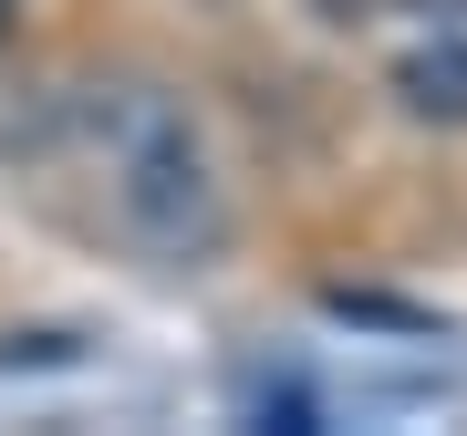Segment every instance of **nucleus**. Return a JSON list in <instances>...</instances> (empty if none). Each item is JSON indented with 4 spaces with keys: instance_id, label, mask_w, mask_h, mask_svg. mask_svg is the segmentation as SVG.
Listing matches in <instances>:
<instances>
[{
    "instance_id": "2",
    "label": "nucleus",
    "mask_w": 467,
    "mask_h": 436,
    "mask_svg": "<svg viewBox=\"0 0 467 436\" xmlns=\"http://www.w3.org/2000/svg\"><path fill=\"white\" fill-rule=\"evenodd\" d=\"M405 104H416V115H467V52L457 42H436V52H405Z\"/></svg>"
},
{
    "instance_id": "1",
    "label": "nucleus",
    "mask_w": 467,
    "mask_h": 436,
    "mask_svg": "<svg viewBox=\"0 0 467 436\" xmlns=\"http://www.w3.org/2000/svg\"><path fill=\"white\" fill-rule=\"evenodd\" d=\"M84 135H94V156L115 167V218L135 239H156V250H208L218 239V187H208V156H198V135H187V115L167 94H146V84H115L84 104Z\"/></svg>"
},
{
    "instance_id": "3",
    "label": "nucleus",
    "mask_w": 467,
    "mask_h": 436,
    "mask_svg": "<svg viewBox=\"0 0 467 436\" xmlns=\"http://www.w3.org/2000/svg\"><path fill=\"white\" fill-rule=\"evenodd\" d=\"M11 21H21V0H0V32H11Z\"/></svg>"
}]
</instances>
